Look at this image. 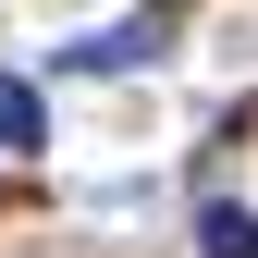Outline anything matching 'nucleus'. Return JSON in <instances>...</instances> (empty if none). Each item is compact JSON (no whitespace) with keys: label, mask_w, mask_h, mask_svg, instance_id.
<instances>
[{"label":"nucleus","mask_w":258,"mask_h":258,"mask_svg":"<svg viewBox=\"0 0 258 258\" xmlns=\"http://www.w3.org/2000/svg\"><path fill=\"white\" fill-rule=\"evenodd\" d=\"M49 148V123H37V86L25 74H0V160H37Z\"/></svg>","instance_id":"f03ea898"},{"label":"nucleus","mask_w":258,"mask_h":258,"mask_svg":"<svg viewBox=\"0 0 258 258\" xmlns=\"http://www.w3.org/2000/svg\"><path fill=\"white\" fill-rule=\"evenodd\" d=\"M197 258H258V209L209 197V209H197Z\"/></svg>","instance_id":"7ed1b4c3"},{"label":"nucleus","mask_w":258,"mask_h":258,"mask_svg":"<svg viewBox=\"0 0 258 258\" xmlns=\"http://www.w3.org/2000/svg\"><path fill=\"white\" fill-rule=\"evenodd\" d=\"M136 61H160V13H136V25H99V37H74V49H61V74H136Z\"/></svg>","instance_id":"f257e3e1"}]
</instances>
